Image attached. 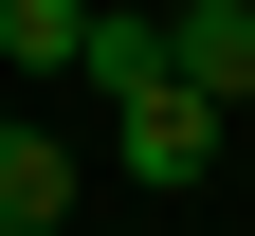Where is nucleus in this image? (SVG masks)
<instances>
[{"mask_svg":"<svg viewBox=\"0 0 255 236\" xmlns=\"http://www.w3.org/2000/svg\"><path fill=\"white\" fill-rule=\"evenodd\" d=\"M110 163L146 200H182V182H219V163H237V109H219V91H182V73H146V91H110Z\"/></svg>","mask_w":255,"mask_h":236,"instance_id":"1","label":"nucleus"},{"mask_svg":"<svg viewBox=\"0 0 255 236\" xmlns=\"http://www.w3.org/2000/svg\"><path fill=\"white\" fill-rule=\"evenodd\" d=\"M73 182H91V163L55 146V127H18V109H0V236H55V218H73Z\"/></svg>","mask_w":255,"mask_h":236,"instance_id":"3","label":"nucleus"},{"mask_svg":"<svg viewBox=\"0 0 255 236\" xmlns=\"http://www.w3.org/2000/svg\"><path fill=\"white\" fill-rule=\"evenodd\" d=\"M73 73L91 91H146V73H164V18H146V0H91V55H73Z\"/></svg>","mask_w":255,"mask_h":236,"instance_id":"5","label":"nucleus"},{"mask_svg":"<svg viewBox=\"0 0 255 236\" xmlns=\"http://www.w3.org/2000/svg\"><path fill=\"white\" fill-rule=\"evenodd\" d=\"M237 182H255V127H237Z\"/></svg>","mask_w":255,"mask_h":236,"instance_id":"6","label":"nucleus"},{"mask_svg":"<svg viewBox=\"0 0 255 236\" xmlns=\"http://www.w3.org/2000/svg\"><path fill=\"white\" fill-rule=\"evenodd\" d=\"M91 55V0H0V73H73Z\"/></svg>","mask_w":255,"mask_h":236,"instance_id":"4","label":"nucleus"},{"mask_svg":"<svg viewBox=\"0 0 255 236\" xmlns=\"http://www.w3.org/2000/svg\"><path fill=\"white\" fill-rule=\"evenodd\" d=\"M164 73L219 91V109L255 127V0H164Z\"/></svg>","mask_w":255,"mask_h":236,"instance_id":"2","label":"nucleus"}]
</instances>
